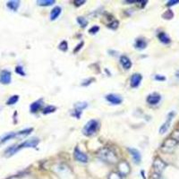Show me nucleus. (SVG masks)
I'll return each instance as SVG.
<instances>
[{"instance_id": "nucleus-1", "label": "nucleus", "mask_w": 179, "mask_h": 179, "mask_svg": "<svg viewBox=\"0 0 179 179\" xmlns=\"http://www.w3.org/2000/svg\"><path fill=\"white\" fill-rule=\"evenodd\" d=\"M98 157L108 163H116L117 156L109 149H102L98 152Z\"/></svg>"}, {"instance_id": "nucleus-2", "label": "nucleus", "mask_w": 179, "mask_h": 179, "mask_svg": "<svg viewBox=\"0 0 179 179\" xmlns=\"http://www.w3.org/2000/svg\"><path fill=\"white\" fill-rule=\"evenodd\" d=\"M167 167L166 163L159 158H156L153 161L152 169H153V176L152 178L157 179L160 177L161 173L164 171L165 168Z\"/></svg>"}, {"instance_id": "nucleus-3", "label": "nucleus", "mask_w": 179, "mask_h": 179, "mask_svg": "<svg viewBox=\"0 0 179 179\" xmlns=\"http://www.w3.org/2000/svg\"><path fill=\"white\" fill-rule=\"evenodd\" d=\"M99 122L95 119H91L90 120L84 127L83 129V133L86 136H91V135H93L95 133L98 131L99 129Z\"/></svg>"}, {"instance_id": "nucleus-4", "label": "nucleus", "mask_w": 179, "mask_h": 179, "mask_svg": "<svg viewBox=\"0 0 179 179\" xmlns=\"http://www.w3.org/2000/svg\"><path fill=\"white\" fill-rule=\"evenodd\" d=\"M177 143H178V142L177 141H176L175 139H173V138H169V139H167L164 142H163V144L161 145V150L163 151V152H165V153H170V152H172L174 150H175V148L177 147Z\"/></svg>"}, {"instance_id": "nucleus-5", "label": "nucleus", "mask_w": 179, "mask_h": 179, "mask_svg": "<svg viewBox=\"0 0 179 179\" xmlns=\"http://www.w3.org/2000/svg\"><path fill=\"white\" fill-rule=\"evenodd\" d=\"M40 143V140L38 138H31L29 140H26L25 142H21L20 145L16 146V151L20 150L24 148H35Z\"/></svg>"}, {"instance_id": "nucleus-6", "label": "nucleus", "mask_w": 179, "mask_h": 179, "mask_svg": "<svg viewBox=\"0 0 179 179\" xmlns=\"http://www.w3.org/2000/svg\"><path fill=\"white\" fill-rule=\"evenodd\" d=\"M87 107V103L86 102H78L74 105V109L73 110V113H72V116L80 119L81 115H82V112L83 110Z\"/></svg>"}, {"instance_id": "nucleus-7", "label": "nucleus", "mask_w": 179, "mask_h": 179, "mask_svg": "<svg viewBox=\"0 0 179 179\" xmlns=\"http://www.w3.org/2000/svg\"><path fill=\"white\" fill-rule=\"evenodd\" d=\"M175 116V112H170L169 115H168V117H167V120L166 122L161 126L160 129H159V134H165L168 130H169V126H170V124H171V121L173 120V117Z\"/></svg>"}, {"instance_id": "nucleus-8", "label": "nucleus", "mask_w": 179, "mask_h": 179, "mask_svg": "<svg viewBox=\"0 0 179 179\" xmlns=\"http://www.w3.org/2000/svg\"><path fill=\"white\" fill-rule=\"evenodd\" d=\"M74 158H75L77 161L81 162V163H86V162L88 161V157H87V155L85 154L84 152L81 151V150H79V148L76 147L74 149Z\"/></svg>"}, {"instance_id": "nucleus-9", "label": "nucleus", "mask_w": 179, "mask_h": 179, "mask_svg": "<svg viewBox=\"0 0 179 179\" xmlns=\"http://www.w3.org/2000/svg\"><path fill=\"white\" fill-rule=\"evenodd\" d=\"M106 99L113 105H120L123 101L122 97L117 94H107L106 96Z\"/></svg>"}, {"instance_id": "nucleus-10", "label": "nucleus", "mask_w": 179, "mask_h": 179, "mask_svg": "<svg viewBox=\"0 0 179 179\" xmlns=\"http://www.w3.org/2000/svg\"><path fill=\"white\" fill-rule=\"evenodd\" d=\"M130 166L126 161H122L118 165V174L120 176H127L130 173Z\"/></svg>"}, {"instance_id": "nucleus-11", "label": "nucleus", "mask_w": 179, "mask_h": 179, "mask_svg": "<svg viewBox=\"0 0 179 179\" xmlns=\"http://www.w3.org/2000/svg\"><path fill=\"white\" fill-rule=\"evenodd\" d=\"M12 77H11V73L7 70H4L0 74V83L2 84H9L11 83Z\"/></svg>"}, {"instance_id": "nucleus-12", "label": "nucleus", "mask_w": 179, "mask_h": 179, "mask_svg": "<svg viewBox=\"0 0 179 179\" xmlns=\"http://www.w3.org/2000/svg\"><path fill=\"white\" fill-rule=\"evenodd\" d=\"M161 99V96L158 94V93H151L147 97V102L150 105H157L158 102L160 101Z\"/></svg>"}, {"instance_id": "nucleus-13", "label": "nucleus", "mask_w": 179, "mask_h": 179, "mask_svg": "<svg viewBox=\"0 0 179 179\" xmlns=\"http://www.w3.org/2000/svg\"><path fill=\"white\" fill-rule=\"evenodd\" d=\"M142 80V76L140 74H134L132 75L131 79H130V83H131V87L132 88H137L141 82Z\"/></svg>"}, {"instance_id": "nucleus-14", "label": "nucleus", "mask_w": 179, "mask_h": 179, "mask_svg": "<svg viewBox=\"0 0 179 179\" xmlns=\"http://www.w3.org/2000/svg\"><path fill=\"white\" fill-rule=\"evenodd\" d=\"M128 150H129L132 158H134V162L136 164H139L142 160V156H141V153L139 152V150H137L136 149H131V148H129Z\"/></svg>"}, {"instance_id": "nucleus-15", "label": "nucleus", "mask_w": 179, "mask_h": 179, "mask_svg": "<svg viewBox=\"0 0 179 179\" xmlns=\"http://www.w3.org/2000/svg\"><path fill=\"white\" fill-rule=\"evenodd\" d=\"M120 64H122L123 68L126 70H129L132 67V62H131L130 58L126 56H122L120 57Z\"/></svg>"}, {"instance_id": "nucleus-16", "label": "nucleus", "mask_w": 179, "mask_h": 179, "mask_svg": "<svg viewBox=\"0 0 179 179\" xmlns=\"http://www.w3.org/2000/svg\"><path fill=\"white\" fill-rule=\"evenodd\" d=\"M61 12H62V9L60 6H55L50 12V20L54 21V20L57 19L58 16L61 14Z\"/></svg>"}, {"instance_id": "nucleus-17", "label": "nucleus", "mask_w": 179, "mask_h": 179, "mask_svg": "<svg viewBox=\"0 0 179 179\" xmlns=\"http://www.w3.org/2000/svg\"><path fill=\"white\" fill-rule=\"evenodd\" d=\"M41 106H42V99H39V100L34 101L33 103H32V105L30 107L31 112H32V113H36V112H38L39 109L41 107Z\"/></svg>"}, {"instance_id": "nucleus-18", "label": "nucleus", "mask_w": 179, "mask_h": 179, "mask_svg": "<svg viewBox=\"0 0 179 179\" xmlns=\"http://www.w3.org/2000/svg\"><path fill=\"white\" fill-rule=\"evenodd\" d=\"M134 47L137 49H144L147 47V42L144 39H137L134 43Z\"/></svg>"}, {"instance_id": "nucleus-19", "label": "nucleus", "mask_w": 179, "mask_h": 179, "mask_svg": "<svg viewBox=\"0 0 179 179\" xmlns=\"http://www.w3.org/2000/svg\"><path fill=\"white\" fill-rule=\"evenodd\" d=\"M19 6H20V2H19V1H15V0H14V1H9V2H7V4H6V6H7L10 10L14 11V12L17 11V9L19 8Z\"/></svg>"}, {"instance_id": "nucleus-20", "label": "nucleus", "mask_w": 179, "mask_h": 179, "mask_svg": "<svg viewBox=\"0 0 179 179\" xmlns=\"http://www.w3.org/2000/svg\"><path fill=\"white\" fill-rule=\"evenodd\" d=\"M158 40L160 41V42H162L163 44H169L170 43V38L165 33V32H160L158 35Z\"/></svg>"}, {"instance_id": "nucleus-21", "label": "nucleus", "mask_w": 179, "mask_h": 179, "mask_svg": "<svg viewBox=\"0 0 179 179\" xmlns=\"http://www.w3.org/2000/svg\"><path fill=\"white\" fill-rule=\"evenodd\" d=\"M37 4L41 6H52L53 4H55L54 0H38Z\"/></svg>"}, {"instance_id": "nucleus-22", "label": "nucleus", "mask_w": 179, "mask_h": 179, "mask_svg": "<svg viewBox=\"0 0 179 179\" xmlns=\"http://www.w3.org/2000/svg\"><path fill=\"white\" fill-rule=\"evenodd\" d=\"M32 131H33L32 128H27V129L21 130L20 132L16 133V136H26V135H29Z\"/></svg>"}, {"instance_id": "nucleus-23", "label": "nucleus", "mask_w": 179, "mask_h": 179, "mask_svg": "<svg viewBox=\"0 0 179 179\" xmlns=\"http://www.w3.org/2000/svg\"><path fill=\"white\" fill-rule=\"evenodd\" d=\"M14 137H16V133H9V134L4 135V136L1 138V142H6L8 140H11V139H13Z\"/></svg>"}, {"instance_id": "nucleus-24", "label": "nucleus", "mask_w": 179, "mask_h": 179, "mask_svg": "<svg viewBox=\"0 0 179 179\" xmlns=\"http://www.w3.org/2000/svg\"><path fill=\"white\" fill-rule=\"evenodd\" d=\"M56 110V107H54V106H48V107H46L44 109H43V114H45V115H47V114H51L53 112H55Z\"/></svg>"}, {"instance_id": "nucleus-25", "label": "nucleus", "mask_w": 179, "mask_h": 179, "mask_svg": "<svg viewBox=\"0 0 179 179\" xmlns=\"http://www.w3.org/2000/svg\"><path fill=\"white\" fill-rule=\"evenodd\" d=\"M17 151H16V146L14 145V146H12V147L8 148L6 150V157H11V156H13L14 153H16Z\"/></svg>"}, {"instance_id": "nucleus-26", "label": "nucleus", "mask_w": 179, "mask_h": 179, "mask_svg": "<svg viewBox=\"0 0 179 179\" xmlns=\"http://www.w3.org/2000/svg\"><path fill=\"white\" fill-rule=\"evenodd\" d=\"M18 100H19V96H18V95H14V96H12V97H10V98L8 99L6 104H7V105H14V104H15Z\"/></svg>"}, {"instance_id": "nucleus-27", "label": "nucleus", "mask_w": 179, "mask_h": 179, "mask_svg": "<svg viewBox=\"0 0 179 179\" xmlns=\"http://www.w3.org/2000/svg\"><path fill=\"white\" fill-rule=\"evenodd\" d=\"M162 17L166 20H170L174 17V13L172 12L171 10H168L166 11L163 14H162Z\"/></svg>"}, {"instance_id": "nucleus-28", "label": "nucleus", "mask_w": 179, "mask_h": 179, "mask_svg": "<svg viewBox=\"0 0 179 179\" xmlns=\"http://www.w3.org/2000/svg\"><path fill=\"white\" fill-rule=\"evenodd\" d=\"M77 22L81 25V27H86L87 26V24H88V21L85 19L84 17H81V16H79L78 18H77Z\"/></svg>"}, {"instance_id": "nucleus-29", "label": "nucleus", "mask_w": 179, "mask_h": 179, "mask_svg": "<svg viewBox=\"0 0 179 179\" xmlns=\"http://www.w3.org/2000/svg\"><path fill=\"white\" fill-rule=\"evenodd\" d=\"M15 72H16V74H18L19 75L25 76V73H24V71H23L22 66H21V65H17V66H16V68H15Z\"/></svg>"}, {"instance_id": "nucleus-30", "label": "nucleus", "mask_w": 179, "mask_h": 179, "mask_svg": "<svg viewBox=\"0 0 179 179\" xmlns=\"http://www.w3.org/2000/svg\"><path fill=\"white\" fill-rule=\"evenodd\" d=\"M107 179H122V176H120L118 173H116V172H112L110 175H109V177H108V178Z\"/></svg>"}, {"instance_id": "nucleus-31", "label": "nucleus", "mask_w": 179, "mask_h": 179, "mask_svg": "<svg viewBox=\"0 0 179 179\" xmlns=\"http://www.w3.org/2000/svg\"><path fill=\"white\" fill-rule=\"evenodd\" d=\"M67 47H68V45H67V42L66 41H62V42L59 44V49L60 50H62V51H66L67 50Z\"/></svg>"}, {"instance_id": "nucleus-32", "label": "nucleus", "mask_w": 179, "mask_h": 179, "mask_svg": "<svg viewBox=\"0 0 179 179\" xmlns=\"http://www.w3.org/2000/svg\"><path fill=\"white\" fill-rule=\"evenodd\" d=\"M99 31V26H97V25H95L93 27H91L90 30H89V32L91 33V34H96L97 32Z\"/></svg>"}, {"instance_id": "nucleus-33", "label": "nucleus", "mask_w": 179, "mask_h": 179, "mask_svg": "<svg viewBox=\"0 0 179 179\" xmlns=\"http://www.w3.org/2000/svg\"><path fill=\"white\" fill-rule=\"evenodd\" d=\"M118 25H119V22L117 21H114L113 22H111V23L108 25V27L111 28V29H113V30H116V29H117Z\"/></svg>"}, {"instance_id": "nucleus-34", "label": "nucleus", "mask_w": 179, "mask_h": 179, "mask_svg": "<svg viewBox=\"0 0 179 179\" xmlns=\"http://www.w3.org/2000/svg\"><path fill=\"white\" fill-rule=\"evenodd\" d=\"M94 81V79L93 78H90V79H87V80H85V81H84L83 82V84H82V85L83 86H88L89 84H91V82H93Z\"/></svg>"}, {"instance_id": "nucleus-35", "label": "nucleus", "mask_w": 179, "mask_h": 179, "mask_svg": "<svg viewBox=\"0 0 179 179\" xmlns=\"http://www.w3.org/2000/svg\"><path fill=\"white\" fill-rule=\"evenodd\" d=\"M155 80L156 81H165L166 80V77L165 76H162V75H160V74H157V75H155Z\"/></svg>"}, {"instance_id": "nucleus-36", "label": "nucleus", "mask_w": 179, "mask_h": 179, "mask_svg": "<svg viewBox=\"0 0 179 179\" xmlns=\"http://www.w3.org/2000/svg\"><path fill=\"white\" fill-rule=\"evenodd\" d=\"M179 0H173V1H169L167 6H175L176 4H178Z\"/></svg>"}, {"instance_id": "nucleus-37", "label": "nucleus", "mask_w": 179, "mask_h": 179, "mask_svg": "<svg viewBox=\"0 0 179 179\" xmlns=\"http://www.w3.org/2000/svg\"><path fill=\"white\" fill-rule=\"evenodd\" d=\"M83 46H84V42L82 41V42H80V44H79V45H77V47H76V48L74 49V53L78 52V51H79V50H80V49H82V47H83Z\"/></svg>"}, {"instance_id": "nucleus-38", "label": "nucleus", "mask_w": 179, "mask_h": 179, "mask_svg": "<svg viewBox=\"0 0 179 179\" xmlns=\"http://www.w3.org/2000/svg\"><path fill=\"white\" fill-rule=\"evenodd\" d=\"M85 0H81V1H74V5L79 6H82L83 4H84Z\"/></svg>"}, {"instance_id": "nucleus-39", "label": "nucleus", "mask_w": 179, "mask_h": 179, "mask_svg": "<svg viewBox=\"0 0 179 179\" xmlns=\"http://www.w3.org/2000/svg\"><path fill=\"white\" fill-rule=\"evenodd\" d=\"M177 77H179V71L177 72Z\"/></svg>"}, {"instance_id": "nucleus-40", "label": "nucleus", "mask_w": 179, "mask_h": 179, "mask_svg": "<svg viewBox=\"0 0 179 179\" xmlns=\"http://www.w3.org/2000/svg\"><path fill=\"white\" fill-rule=\"evenodd\" d=\"M177 131H179V123H178V129H177Z\"/></svg>"}]
</instances>
